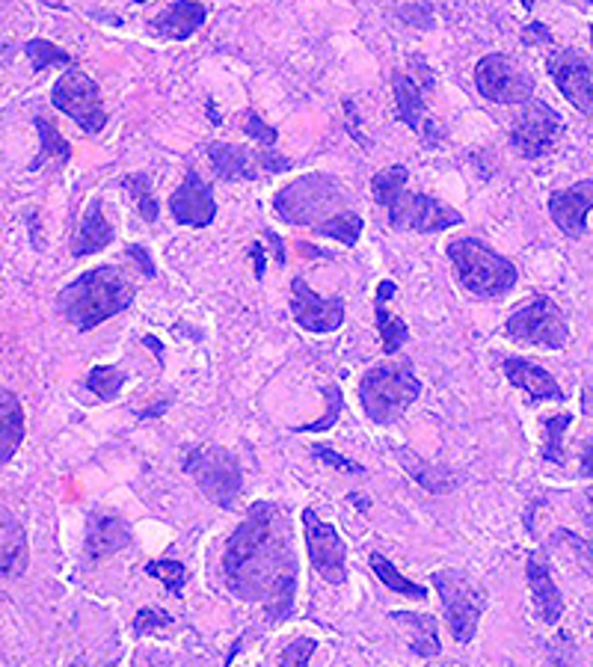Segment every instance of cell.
I'll return each instance as SVG.
<instances>
[{
	"label": "cell",
	"instance_id": "obj_1",
	"mask_svg": "<svg viewBox=\"0 0 593 667\" xmlns=\"http://www.w3.org/2000/svg\"><path fill=\"white\" fill-rule=\"evenodd\" d=\"M296 573L300 566L282 510L268 499L256 501L232 538L226 540V587L243 603H261L270 621L279 623L294 612Z\"/></svg>",
	"mask_w": 593,
	"mask_h": 667
},
{
	"label": "cell",
	"instance_id": "obj_2",
	"mask_svg": "<svg viewBox=\"0 0 593 667\" xmlns=\"http://www.w3.org/2000/svg\"><path fill=\"white\" fill-rule=\"evenodd\" d=\"M131 303H134V285L116 268L86 270L84 277L69 282L56 294V312L81 333H90L107 317H116Z\"/></svg>",
	"mask_w": 593,
	"mask_h": 667
},
{
	"label": "cell",
	"instance_id": "obj_3",
	"mask_svg": "<svg viewBox=\"0 0 593 667\" xmlns=\"http://www.w3.org/2000/svg\"><path fill=\"white\" fill-rule=\"evenodd\" d=\"M409 169L407 167H389L371 178V190L374 199L389 213V226L398 232H418V235H436L445 229H455L464 222V213L451 208V205L439 202L427 194H407Z\"/></svg>",
	"mask_w": 593,
	"mask_h": 667
},
{
	"label": "cell",
	"instance_id": "obj_4",
	"mask_svg": "<svg viewBox=\"0 0 593 667\" xmlns=\"http://www.w3.org/2000/svg\"><path fill=\"white\" fill-rule=\"evenodd\" d=\"M273 211L288 226H309L315 232L339 213L353 211V194L330 173H309L273 196Z\"/></svg>",
	"mask_w": 593,
	"mask_h": 667
},
{
	"label": "cell",
	"instance_id": "obj_5",
	"mask_svg": "<svg viewBox=\"0 0 593 667\" xmlns=\"http://www.w3.org/2000/svg\"><path fill=\"white\" fill-rule=\"evenodd\" d=\"M448 259L455 264L460 285L475 296L496 300L517 285V264L478 238H460V241L448 243Z\"/></svg>",
	"mask_w": 593,
	"mask_h": 667
},
{
	"label": "cell",
	"instance_id": "obj_6",
	"mask_svg": "<svg viewBox=\"0 0 593 667\" xmlns=\"http://www.w3.org/2000/svg\"><path fill=\"white\" fill-rule=\"evenodd\" d=\"M418 395H422V381L416 377L409 362L371 368L360 383L362 409L374 425L398 421L407 413V407L416 404Z\"/></svg>",
	"mask_w": 593,
	"mask_h": 667
},
{
	"label": "cell",
	"instance_id": "obj_7",
	"mask_svg": "<svg viewBox=\"0 0 593 667\" xmlns=\"http://www.w3.org/2000/svg\"><path fill=\"white\" fill-rule=\"evenodd\" d=\"M185 472L194 483L217 504V508H235V501L243 490V472L238 457L220 445H199L185 460Z\"/></svg>",
	"mask_w": 593,
	"mask_h": 667
},
{
	"label": "cell",
	"instance_id": "obj_8",
	"mask_svg": "<svg viewBox=\"0 0 593 667\" xmlns=\"http://www.w3.org/2000/svg\"><path fill=\"white\" fill-rule=\"evenodd\" d=\"M409 72L392 74V90H395V107H398V119L407 125V128L418 131L422 139H425L427 148H436L443 143L445 128L436 119L427 116V104L425 93L434 90V72L427 69V63L422 56H413L409 60Z\"/></svg>",
	"mask_w": 593,
	"mask_h": 667
},
{
	"label": "cell",
	"instance_id": "obj_9",
	"mask_svg": "<svg viewBox=\"0 0 593 667\" xmlns=\"http://www.w3.org/2000/svg\"><path fill=\"white\" fill-rule=\"evenodd\" d=\"M510 342L529 344V347H547V351H561L570 338V326L552 296H531L529 303H522L510 312L504 324Z\"/></svg>",
	"mask_w": 593,
	"mask_h": 667
},
{
	"label": "cell",
	"instance_id": "obj_10",
	"mask_svg": "<svg viewBox=\"0 0 593 667\" xmlns=\"http://www.w3.org/2000/svg\"><path fill=\"white\" fill-rule=\"evenodd\" d=\"M434 587L439 591L445 621H448V629H451L457 644H472L475 632H478V621L487 612V593L478 591L457 570H436Z\"/></svg>",
	"mask_w": 593,
	"mask_h": 667
},
{
	"label": "cell",
	"instance_id": "obj_11",
	"mask_svg": "<svg viewBox=\"0 0 593 667\" xmlns=\"http://www.w3.org/2000/svg\"><path fill=\"white\" fill-rule=\"evenodd\" d=\"M475 86L492 104H529L534 95V74L517 56L487 54L475 65Z\"/></svg>",
	"mask_w": 593,
	"mask_h": 667
},
{
	"label": "cell",
	"instance_id": "obj_12",
	"mask_svg": "<svg viewBox=\"0 0 593 667\" xmlns=\"http://www.w3.org/2000/svg\"><path fill=\"white\" fill-rule=\"evenodd\" d=\"M51 104L56 111L72 116L86 134H98L107 125V111L102 104V90L95 84L90 74H84L81 69H69L65 74H60V81L51 90Z\"/></svg>",
	"mask_w": 593,
	"mask_h": 667
},
{
	"label": "cell",
	"instance_id": "obj_13",
	"mask_svg": "<svg viewBox=\"0 0 593 667\" xmlns=\"http://www.w3.org/2000/svg\"><path fill=\"white\" fill-rule=\"evenodd\" d=\"M561 134H564V116L547 102L531 98L510 131V146L517 148L519 158L538 160L558 146Z\"/></svg>",
	"mask_w": 593,
	"mask_h": 667
},
{
	"label": "cell",
	"instance_id": "obj_14",
	"mask_svg": "<svg viewBox=\"0 0 593 667\" xmlns=\"http://www.w3.org/2000/svg\"><path fill=\"white\" fill-rule=\"evenodd\" d=\"M303 534H306L309 561L315 566V573L333 587L347 582V546L339 538V531L318 517L315 510L306 508L303 510Z\"/></svg>",
	"mask_w": 593,
	"mask_h": 667
},
{
	"label": "cell",
	"instance_id": "obj_15",
	"mask_svg": "<svg viewBox=\"0 0 593 667\" xmlns=\"http://www.w3.org/2000/svg\"><path fill=\"white\" fill-rule=\"evenodd\" d=\"M547 72L575 111L582 116H593V69L582 51L575 48L552 51L547 60Z\"/></svg>",
	"mask_w": 593,
	"mask_h": 667
},
{
	"label": "cell",
	"instance_id": "obj_16",
	"mask_svg": "<svg viewBox=\"0 0 593 667\" xmlns=\"http://www.w3.org/2000/svg\"><path fill=\"white\" fill-rule=\"evenodd\" d=\"M291 315L296 326L306 333L330 335L342 330L344 300L342 296H318L303 277L291 279Z\"/></svg>",
	"mask_w": 593,
	"mask_h": 667
},
{
	"label": "cell",
	"instance_id": "obj_17",
	"mask_svg": "<svg viewBox=\"0 0 593 667\" xmlns=\"http://www.w3.org/2000/svg\"><path fill=\"white\" fill-rule=\"evenodd\" d=\"M169 211H173L178 226H190V229L211 226L214 217H217V202H214L211 185L196 169H187L185 181L178 185V190L169 199Z\"/></svg>",
	"mask_w": 593,
	"mask_h": 667
},
{
	"label": "cell",
	"instance_id": "obj_18",
	"mask_svg": "<svg viewBox=\"0 0 593 667\" xmlns=\"http://www.w3.org/2000/svg\"><path fill=\"white\" fill-rule=\"evenodd\" d=\"M593 211V181H575L566 190L549 196V217L570 241H582L587 235V213Z\"/></svg>",
	"mask_w": 593,
	"mask_h": 667
},
{
	"label": "cell",
	"instance_id": "obj_19",
	"mask_svg": "<svg viewBox=\"0 0 593 667\" xmlns=\"http://www.w3.org/2000/svg\"><path fill=\"white\" fill-rule=\"evenodd\" d=\"M28 564V531L7 504H0V582L3 579H21Z\"/></svg>",
	"mask_w": 593,
	"mask_h": 667
},
{
	"label": "cell",
	"instance_id": "obj_20",
	"mask_svg": "<svg viewBox=\"0 0 593 667\" xmlns=\"http://www.w3.org/2000/svg\"><path fill=\"white\" fill-rule=\"evenodd\" d=\"M526 579H529L531 603H534V608H538L540 621L547 623V626H555V623L564 617V596H561V591H558V584L552 582L547 557L540 555V552H531L529 555Z\"/></svg>",
	"mask_w": 593,
	"mask_h": 667
},
{
	"label": "cell",
	"instance_id": "obj_21",
	"mask_svg": "<svg viewBox=\"0 0 593 667\" xmlns=\"http://www.w3.org/2000/svg\"><path fill=\"white\" fill-rule=\"evenodd\" d=\"M128 522L116 513H93L86 519V557L102 561L131 546Z\"/></svg>",
	"mask_w": 593,
	"mask_h": 667
},
{
	"label": "cell",
	"instance_id": "obj_22",
	"mask_svg": "<svg viewBox=\"0 0 593 667\" xmlns=\"http://www.w3.org/2000/svg\"><path fill=\"white\" fill-rule=\"evenodd\" d=\"M504 368V377H508L517 389H522L529 395L531 404H540V400H564V389L558 386V381L549 374L547 368H540L534 362L522 359V356H508L501 362Z\"/></svg>",
	"mask_w": 593,
	"mask_h": 667
},
{
	"label": "cell",
	"instance_id": "obj_23",
	"mask_svg": "<svg viewBox=\"0 0 593 667\" xmlns=\"http://www.w3.org/2000/svg\"><path fill=\"white\" fill-rule=\"evenodd\" d=\"M205 19H208V10H205L202 3L176 0V3H169L167 10L160 12L158 19L152 21L148 28H152V33H158V37L181 42V39L194 37L196 30L205 24Z\"/></svg>",
	"mask_w": 593,
	"mask_h": 667
},
{
	"label": "cell",
	"instance_id": "obj_24",
	"mask_svg": "<svg viewBox=\"0 0 593 667\" xmlns=\"http://www.w3.org/2000/svg\"><path fill=\"white\" fill-rule=\"evenodd\" d=\"M208 158L222 181H252L259 178V155H250L243 146L232 143H208Z\"/></svg>",
	"mask_w": 593,
	"mask_h": 667
},
{
	"label": "cell",
	"instance_id": "obj_25",
	"mask_svg": "<svg viewBox=\"0 0 593 667\" xmlns=\"http://www.w3.org/2000/svg\"><path fill=\"white\" fill-rule=\"evenodd\" d=\"M389 621H395L400 629H407L409 649L422 658H434L443 653L439 644V623L434 614H413V612H392Z\"/></svg>",
	"mask_w": 593,
	"mask_h": 667
},
{
	"label": "cell",
	"instance_id": "obj_26",
	"mask_svg": "<svg viewBox=\"0 0 593 667\" xmlns=\"http://www.w3.org/2000/svg\"><path fill=\"white\" fill-rule=\"evenodd\" d=\"M111 241H113V229L111 222H107V217H104L102 199H93L90 208H86L84 220H81L77 238H74L72 243V256L74 259L95 256V252H102Z\"/></svg>",
	"mask_w": 593,
	"mask_h": 667
},
{
	"label": "cell",
	"instance_id": "obj_27",
	"mask_svg": "<svg viewBox=\"0 0 593 667\" xmlns=\"http://www.w3.org/2000/svg\"><path fill=\"white\" fill-rule=\"evenodd\" d=\"M24 442V409L15 392L0 389V466L10 463Z\"/></svg>",
	"mask_w": 593,
	"mask_h": 667
},
{
	"label": "cell",
	"instance_id": "obj_28",
	"mask_svg": "<svg viewBox=\"0 0 593 667\" xmlns=\"http://www.w3.org/2000/svg\"><path fill=\"white\" fill-rule=\"evenodd\" d=\"M395 291H398V285H395L392 279H383L381 285H377V296H374V312H377V333H381V338H383V353H386V356H395V353L404 347V342L409 338L407 324H404L400 317H395V315H389V312H386V300H389V296H395Z\"/></svg>",
	"mask_w": 593,
	"mask_h": 667
},
{
	"label": "cell",
	"instance_id": "obj_29",
	"mask_svg": "<svg viewBox=\"0 0 593 667\" xmlns=\"http://www.w3.org/2000/svg\"><path fill=\"white\" fill-rule=\"evenodd\" d=\"M398 463L407 469V475L418 483V487H425V490L434 492V496L451 492L457 487L455 472H448V469H443V466L425 463L422 457L407 451V448H398Z\"/></svg>",
	"mask_w": 593,
	"mask_h": 667
},
{
	"label": "cell",
	"instance_id": "obj_30",
	"mask_svg": "<svg viewBox=\"0 0 593 667\" xmlns=\"http://www.w3.org/2000/svg\"><path fill=\"white\" fill-rule=\"evenodd\" d=\"M368 561H371V570H374V575H377V579H381V582L386 584L392 593H400V596H407V600L425 603V600H427L425 584L409 582L407 575H400V570L392 564L389 557H383L381 552H371Z\"/></svg>",
	"mask_w": 593,
	"mask_h": 667
},
{
	"label": "cell",
	"instance_id": "obj_31",
	"mask_svg": "<svg viewBox=\"0 0 593 667\" xmlns=\"http://www.w3.org/2000/svg\"><path fill=\"white\" fill-rule=\"evenodd\" d=\"M37 134H39V155L33 160H30V169L37 173V169L45 167V160L56 158L60 164H69V158H72V148H69V143H65V137L60 134V131L51 125V122L45 119V116H37Z\"/></svg>",
	"mask_w": 593,
	"mask_h": 667
},
{
	"label": "cell",
	"instance_id": "obj_32",
	"mask_svg": "<svg viewBox=\"0 0 593 667\" xmlns=\"http://www.w3.org/2000/svg\"><path fill=\"white\" fill-rule=\"evenodd\" d=\"M570 425H573V416H570V413H558V416L543 418V448H540V451H543V460H547V463H566L564 436Z\"/></svg>",
	"mask_w": 593,
	"mask_h": 667
},
{
	"label": "cell",
	"instance_id": "obj_33",
	"mask_svg": "<svg viewBox=\"0 0 593 667\" xmlns=\"http://www.w3.org/2000/svg\"><path fill=\"white\" fill-rule=\"evenodd\" d=\"M122 386H125V374L116 365H95L86 377V389L102 400L119 398Z\"/></svg>",
	"mask_w": 593,
	"mask_h": 667
},
{
	"label": "cell",
	"instance_id": "obj_34",
	"mask_svg": "<svg viewBox=\"0 0 593 667\" xmlns=\"http://www.w3.org/2000/svg\"><path fill=\"white\" fill-rule=\"evenodd\" d=\"M362 217L356 211H347V213H339L335 220L324 222L321 229H315V235H321V238H333V241L344 243V247H356V241H360L362 235Z\"/></svg>",
	"mask_w": 593,
	"mask_h": 667
},
{
	"label": "cell",
	"instance_id": "obj_35",
	"mask_svg": "<svg viewBox=\"0 0 593 667\" xmlns=\"http://www.w3.org/2000/svg\"><path fill=\"white\" fill-rule=\"evenodd\" d=\"M122 187L128 190L139 205V213H143V220L155 222L158 220V199L152 194V178L146 173H134V176L122 178Z\"/></svg>",
	"mask_w": 593,
	"mask_h": 667
},
{
	"label": "cell",
	"instance_id": "obj_36",
	"mask_svg": "<svg viewBox=\"0 0 593 667\" xmlns=\"http://www.w3.org/2000/svg\"><path fill=\"white\" fill-rule=\"evenodd\" d=\"M24 54L30 56V63H33V72H45L48 65H72V54H65L63 48H56L54 42H48V39H30L28 45H24Z\"/></svg>",
	"mask_w": 593,
	"mask_h": 667
},
{
	"label": "cell",
	"instance_id": "obj_37",
	"mask_svg": "<svg viewBox=\"0 0 593 667\" xmlns=\"http://www.w3.org/2000/svg\"><path fill=\"white\" fill-rule=\"evenodd\" d=\"M324 398H326V416L318 418V421H312V425H303L296 427V434H321V430H330V427L339 421V416H342V407H344V392L335 386V383H330L324 389Z\"/></svg>",
	"mask_w": 593,
	"mask_h": 667
},
{
	"label": "cell",
	"instance_id": "obj_38",
	"mask_svg": "<svg viewBox=\"0 0 593 667\" xmlns=\"http://www.w3.org/2000/svg\"><path fill=\"white\" fill-rule=\"evenodd\" d=\"M146 573L152 575V579H160L169 593H181V587H185V582H187L185 564L169 561V557H164V561H152V564L146 566Z\"/></svg>",
	"mask_w": 593,
	"mask_h": 667
},
{
	"label": "cell",
	"instance_id": "obj_39",
	"mask_svg": "<svg viewBox=\"0 0 593 667\" xmlns=\"http://www.w3.org/2000/svg\"><path fill=\"white\" fill-rule=\"evenodd\" d=\"M167 626H173V614L164 612V608H155V605L139 608L137 617H134V635H137V638L155 635V632L167 629Z\"/></svg>",
	"mask_w": 593,
	"mask_h": 667
},
{
	"label": "cell",
	"instance_id": "obj_40",
	"mask_svg": "<svg viewBox=\"0 0 593 667\" xmlns=\"http://www.w3.org/2000/svg\"><path fill=\"white\" fill-rule=\"evenodd\" d=\"M318 640L315 638H294L288 640L282 656H279V667H309V658L315 656Z\"/></svg>",
	"mask_w": 593,
	"mask_h": 667
},
{
	"label": "cell",
	"instance_id": "obj_41",
	"mask_svg": "<svg viewBox=\"0 0 593 667\" xmlns=\"http://www.w3.org/2000/svg\"><path fill=\"white\" fill-rule=\"evenodd\" d=\"M243 134H250V137L256 139L264 152H270V148L277 146V139H279L277 128L261 119L259 113H247V116H243Z\"/></svg>",
	"mask_w": 593,
	"mask_h": 667
},
{
	"label": "cell",
	"instance_id": "obj_42",
	"mask_svg": "<svg viewBox=\"0 0 593 667\" xmlns=\"http://www.w3.org/2000/svg\"><path fill=\"white\" fill-rule=\"evenodd\" d=\"M312 455H315L318 460H321V463H326V466H333V469H339V472H351V475H362V472H365V469H362L360 463H353V460H347V457L335 455L333 448H326V445H315V448H312Z\"/></svg>",
	"mask_w": 593,
	"mask_h": 667
},
{
	"label": "cell",
	"instance_id": "obj_43",
	"mask_svg": "<svg viewBox=\"0 0 593 667\" xmlns=\"http://www.w3.org/2000/svg\"><path fill=\"white\" fill-rule=\"evenodd\" d=\"M558 540L570 543V549H573L575 555H579V564H582L584 570H587V575L593 579V540L575 538V534H570V531H561V534H558Z\"/></svg>",
	"mask_w": 593,
	"mask_h": 667
},
{
	"label": "cell",
	"instance_id": "obj_44",
	"mask_svg": "<svg viewBox=\"0 0 593 667\" xmlns=\"http://www.w3.org/2000/svg\"><path fill=\"white\" fill-rule=\"evenodd\" d=\"M398 19H404L407 24H416V28H434V7L430 3H418V7H400Z\"/></svg>",
	"mask_w": 593,
	"mask_h": 667
},
{
	"label": "cell",
	"instance_id": "obj_45",
	"mask_svg": "<svg viewBox=\"0 0 593 667\" xmlns=\"http://www.w3.org/2000/svg\"><path fill=\"white\" fill-rule=\"evenodd\" d=\"M522 42L526 45H552L555 37H552V30L547 24H540V21H531L529 28L522 30Z\"/></svg>",
	"mask_w": 593,
	"mask_h": 667
},
{
	"label": "cell",
	"instance_id": "obj_46",
	"mask_svg": "<svg viewBox=\"0 0 593 667\" xmlns=\"http://www.w3.org/2000/svg\"><path fill=\"white\" fill-rule=\"evenodd\" d=\"M125 256L137 261L139 270H143V277H148V279L158 277V270H155V264H152V256L146 252V247H137V243H134V247H128V250H125Z\"/></svg>",
	"mask_w": 593,
	"mask_h": 667
},
{
	"label": "cell",
	"instance_id": "obj_47",
	"mask_svg": "<svg viewBox=\"0 0 593 667\" xmlns=\"http://www.w3.org/2000/svg\"><path fill=\"white\" fill-rule=\"evenodd\" d=\"M259 167L268 169V173H285V169H291V160L270 148V152H259Z\"/></svg>",
	"mask_w": 593,
	"mask_h": 667
},
{
	"label": "cell",
	"instance_id": "obj_48",
	"mask_svg": "<svg viewBox=\"0 0 593 667\" xmlns=\"http://www.w3.org/2000/svg\"><path fill=\"white\" fill-rule=\"evenodd\" d=\"M579 510H582V519L587 522V529L593 534V490H584L582 499H579Z\"/></svg>",
	"mask_w": 593,
	"mask_h": 667
},
{
	"label": "cell",
	"instance_id": "obj_49",
	"mask_svg": "<svg viewBox=\"0 0 593 667\" xmlns=\"http://www.w3.org/2000/svg\"><path fill=\"white\" fill-rule=\"evenodd\" d=\"M264 238H268L270 247H273V252H277V264H279V268H285V247H282V238H279V235L270 232V229H264Z\"/></svg>",
	"mask_w": 593,
	"mask_h": 667
},
{
	"label": "cell",
	"instance_id": "obj_50",
	"mask_svg": "<svg viewBox=\"0 0 593 667\" xmlns=\"http://www.w3.org/2000/svg\"><path fill=\"white\" fill-rule=\"evenodd\" d=\"M582 478H593V436L584 445V455H582Z\"/></svg>",
	"mask_w": 593,
	"mask_h": 667
},
{
	"label": "cell",
	"instance_id": "obj_51",
	"mask_svg": "<svg viewBox=\"0 0 593 667\" xmlns=\"http://www.w3.org/2000/svg\"><path fill=\"white\" fill-rule=\"evenodd\" d=\"M250 256H252V261H256V264H252V268H256V279H264V264H268V261H264L261 243H252Z\"/></svg>",
	"mask_w": 593,
	"mask_h": 667
},
{
	"label": "cell",
	"instance_id": "obj_52",
	"mask_svg": "<svg viewBox=\"0 0 593 667\" xmlns=\"http://www.w3.org/2000/svg\"><path fill=\"white\" fill-rule=\"evenodd\" d=\"M582 413L593 418V383H584L582 386Z\"/></svg>",
	"mask_w": 593,
	"mask_h": 667
},
{
	"label": "cell",
	"instance_id": "obj_53",
	"mask_svg": "<svg viewBox=\"0 0 593 667\" xmlns=\"http://www.w3.org/2000/svg\"><path fill=\"white\" fill-rule=\"evenodd\" d=\"M549 667H573V665H570L558 649H552V653H549Z\"/></svg>",
	"mask_w": 593,
	"mask_h": 667
},
{
	"label": "cell",
	"instance_id": "obj_54",
	"mask_svg": "<svg viewBox=\"0 0 593 667\" xmlns=\"http://www.w3.org/2000/svg\"><path fill=\"white\" fill-rule=\"evenodd\" d=\"M353 499H356V504H360L362 510H365V508H368V504H371V501H365V499H362V496H353Z\"/></svg>",
	"mask_w": 593,
	"mask_h": 667
},
{
	"label": "cell",
	"instance_id": "obj_55",
	"mask_svg": "<svg viewBox=\"0 0 593 667\" xmlns=\"http://www.w3.org/2000/svg\"><path fill=\"white\" fill-rule=\"evenodd\" d=\"M72 667H86V665H84V661H74V665H72Z\"/></svg>",
	"mask_w": 593,
	"mask_h": 667
},
{
	"label": "cell",
	"instance_id": "obj_56",
	"mask_svg": "<svg viewBox=\"0 0 593 667\" xmlns=\"http://www.w3.org/2000/svg\"><path fill=\"white\" fill-rule=\"evenodd\" d=\"M591 45H593V24H591Z\"/></svg>",
	"mask_w": 593,
	"mask_h": 667
},
{
	"label": "cell",
	"instance_id": "obj_57",
	"mask_svg": "<svg viewBox=\"0 0 593 667\" xmlns=\"http://www.w3.org/2000/svg\"><path fill=\"white\" fill-rule=\"evenodd\" d=\"M152 667H173V665H152Z\"/></svg>",
	"mask_w": 593,
	"mask_h": 667
}]
</instances>
